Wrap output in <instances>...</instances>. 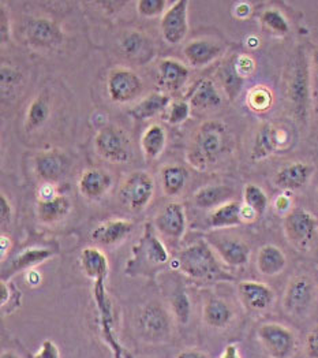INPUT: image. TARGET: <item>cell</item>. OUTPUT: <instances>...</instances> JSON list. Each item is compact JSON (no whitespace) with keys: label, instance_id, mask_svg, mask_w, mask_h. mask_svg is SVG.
<instances>
[{"label":"cell","instance_id":"cell-6","mask_svg":"<svg viewBox=\"0 0 318 358\" xmlns=\"http://www.w3.org/2000/svg\"><path fill=\"white\" fill-rule=\"evenodd\" d=\"M94 150L111 164H126L133 156L131 138L117 124H106L94 136Z\"/></svg>","mask_w":318,"mask_h":358},{"label":"cell","instance_id":"cell-25","mask_svg":"<svg viewBox=\"0 0 318 358\" xmlns=\"http://www.w3.org/2000/svg\"><path fill=\"white\" fill-rule=\"evenodd\" d=\"M187 101L191 110L209 111L216 110L223 104V96L213 80L203 78L194 85Z\"/></svg>","mask_w":318,"mask_h":358},{"label":"cell","instance_id":"cell-57","mask_svg":"<svg viewBox=\"0 0 318 358\" xmlns=\"http://www.w3.org/2000/svg\"><path fill=\"white\" fill-rule=\"evenodd\" d=\"M27 279H28L29 285L31 283L33 286H37V285L40 283V279H41V278H40V275H38L36 271H31V269H30L29 272H28V275H27Z\"/></svg>","mask_w":318,"mask_h":358},{"label":"cell","instance_id":"cell-2","mask_svg":"<svg viewBox=\"0 0 318 358\" xmlns=\"http://www.w3.org/2000/svg\"><path fill=\"white\" fill-rule=\"evenodd\" d=\"M230 133L222 120H206L196 130L186 153L187 163L197 171H205L226 153Z\"/></svg>","mask_w":318,"mask_h":358},{"label":"cell","instance_id":"cell-45","mask_svg":"<svg viewBox=\"0 0 318 358\" xmlns=\"http://www.w3.org/2000/svg\"><path fill=\"white\" fill-rule=\"evenodd\" d=\"M11 40V21L10 11L6 8V4L0 3V41L1 45H6Z\"/></svg>","mask_w":318,"mask_h":358},{"label":"cell","instance_id":"cell-39","mask_svg":"<svg viewBox=\"0 0 318 358\" xmlns=\"http://www.w3.org/2000/svg\"><path fill=\"white\" fill-rule=\"evenodd\" d=\"M24 76L22 73L10 64H1L0 69V90H1V96L3 99L11 96L15 90L20 88L22 84Z\"/></svg>","mask_w":318,"mask_h":358},{"label":"cell","instance_id":"cell-47","mask_svg":"<svg viewBox=\"0 0 318 358\" xmlns=\"http://www.w3.org/2000/svg\"><path fill=\"white\" fill-rule=\"evenodd\" d=\"M11 220H13V206H11L10 200L7 199V196L1 192V194H0V224H1L3 230L10 226Z\"/></svg>","mask_w":318,"mask_h":358},{"label":"cell","instance_id":"cell-51","mask_svg":"<svg viewBox=\"0 0 318 358\" xmlns=\"http://www.w3.org/2000/svg\"><path fill=\"white\" fill-rule=\"evenodd\" d=\"M233 13H235V17H236V18L245 20V18H247V17L250 15L252 7H250V4L246 3V1H239V3L235 4Z\"/></svg>","mask_w":318,"mask_h":358},{"label":"cell","instance_id":"cell-49","mask_svg":"<svg viewBox=\"0 0 318 358\" xmlns=\"http://www.w3.org/2000/svg\"><path fill=\"white\" fill-rule=\"evenodd\" d=\"M33 358H60L58 346L52 341L47 339L43 342L40 350Z\"/></svg>","mask_w":318,"mask_h":358},{"label":"cell","instance_id":"cell-21","mask_svg":"<svg viewBox=\"0 0 318 358\" xmlns=\"http://www.w3.org/2000/svg\"><path fill=\"white\" fill-rule=\"evenodd\" d=\"M224 54L222 43L210 38H196L183 47V57L194 69H203Z\"/></svg>","mask_w":318,"mask_h":358},{"label":"cell","instance_id":"cell-19","mask_svg":"<svg viewBox=\"0 0 318 358\" xmlns=\"http://www.w3.org/2000/svg\"><path fill=\"white\" fill-rule=\"evenodd\" d=\"M134 223L129 219H111L96 226L90 239L103 248H113L129 238L134 231Z\"/></svg>","mask_w":318,"mask_h":358},{"label":"cell","instance_id":"cell-60","mask_svg":"<svg viewBox=\"0 0 318 358\" xmlns=\"http://www.w3.org/2000/svg\"><path fill=\"white\" fill-rule=\"evenodd\" d=\"M316 199H317V203H318V189H317V192H316Z\"/></svg>","mask_w":318,"mask_h":358},{"label":"cell","instance_id":"cell-11","mask_svg":"<svg viewBox=\"0 0 318 358\" xmlns=\"http://www.w3.org/2000/svg\"><path fill=\"white\" fill-rule=\"evenodd\" d=\"M143 78L131 69L117 67L110 71L107 78V93L116 104H129L141 97L144 92Z\"/></svg>","mask_w":318,"mask_h":358},{"label":"cell","instance_id":"cell-35","mask_svg":"<svg viewBox=\"0 0 318 358\" xmlns=\"http://www.w3.org/2000/svg\"><path fill=\"white\" fill-rule=\"evenodd\" d=\"M208 223L213 230H227L242 224V204L231 200L209 213Z\"/></svg>","mask_w":318,"mask_h":358},{"label":"cell","instance_id":"cell-32","mask_svg":"<svg viewBox=\"0 0 318 358\" xmlns=\"http://www.w3.org/2000/svg\"><path fill=\"white\" fill-rule=\"evenodd\" d=\"M233 189L229 185H206L198 189L193 196V203L197 208L216 209L231 201Z\"/></svg>","mask_w":318,"mask_h":358},{"label":"cell","instance_id":"cell-13","mask_svg":"<svg viewBox=\"0 0 318 358\" xmlns=\"http://www.w3.org/2000/svg\"><path fill=\"white\" fill-rule=\"evenodd\" d=\"M24 33L30 47L40 51H54L64 43L63 28L57 21L45 17L30 18Z\"/></svg>","mask_w":318,"mask_h":358},{"label":"cell","instance_id":"cell-43","mask_svg":"<svg viewBox=\"0 0 318 358\" xmlns=\"http://www.w3.org/2000/svg\"><path fill=\"white\" fill-rule=\"evenodd\" d=\"M168 1L166 0H138L136 3L137 11L144 18H156L163 17L167 11Z\"/></svg>","mask_w":318,"mask_h":358},{"label":"cell","instance_id":"cell-52","mask_svg":"<svg viewBox=\"0 0 318 358\" xmlns=\"http://www.w3.org/2000/svg\"><path fill=\"white\" fill-rule=\"evenodd\" d=\"M96 4L100 7H104V8H110L108 14H115L127 4V1H97Z\"/></svg>","mask_w":318,"mask_h":358},{"label":"cell","instance_id":"cell-31","mask_svg":"<svg viewBox=\"0 0 318 358\" xmlns=\"http://www.w3.org/2000/svg\"><path fill=\"white\" fill-rule=\"evenodd\" d=\"M257 269L263 276H277L287 267L286 253L276 245H263L257 253Z\"/></svg>","mask_w":318,"mask_h":358},{"label":"cell","instance_id":"cell-55","mask_svg":"<svg viewBox=\"0 0 318 358\" xmlns=\"http://www.w3.org/2000/svg\"><path fill=\"white\" fill-rule=\"evenodd\" d=\"M10 248H11L10 238L6 237L4 234H1V237H0V255H1V260H4L6 253L10 250Z\"/></svg>","mask_w":318,"mask_h":358},{"label":"cell","instance_id":"cell-46","mask_svg":"<svg viewBox=\"0 0 318 358\" xmlns=\"http://www.w3.org/2000/svg\"><path fill=\"white\" fill-rule=\"evenodd\" d=\"M254 67H256L254 60L247 55H240V57L235 58V69L242 78L252 76L254 71Z\"/></svg>","mask_w":318,"mask_h":358},{"label":"cell","instance_id":"cell-12","mask_svg":"<svg viewBox=\"0 0 318 358\" xmlns=\"http://www.w3.org/2000/svg\"><path fill=\"white\" fill-rule=\"evenodd\" d=\"M205 239L226 266L239 268L249 263L252 250L245 239L229 233H213Z\"/></svg>","mask_w":318,"mask_h":358},{"label":"cell","instance_id":"cell-56","mask_svg":"<svg viewBox=\"0 0 318 358\" xmlns=\"http://www.w3.org/2000/svg\"><path fill=\"white\" fill-rule=\"evenodd\" d=\"M220 358H240V353H239V349L235 346V345H230L224 349L223 355Z\"/></svg>","mask_w":318,"mask_h":358},{"label":"cell","instance_id":"cell-40","mask_svg":"<svg viewBox=\"0 0 318 358\" xmlns=\"http://www.w3.org/2000/svg\"><path fill=\"white\" fill-rule=\"evenodd\" d=\"M261 24L275 34L284 36L289 31V24L287 18L277 8H266L261 14Z\"/></svg>","mask_w":318,"mask_h":358},{"label":"cell","instance_id":"cell-14","mask_svg":"<svg viewBox=\"0 0 318 358\" xmlns=\"http://www.w3.org/2000/svg\"><path fill=\"white\" fill-rule=\"evenodd\" d=\"M70 159L58 150H43L33 159V171L44 185H57L67 176Z\"/></svg>","mask_w":318,"mask_h":358},{"label":"cell","instance_id":"cell-26","mask_svg":"<svg viewBox=\"0 0 318 358\" xmlns=\"http://www.w3.org/2000/svg\"><path fill=\"white\" fill-rule=\"evenodd\" d=\"M71 200L64 194H54L45 199H38L36 206L37 219L43 224H55L62 222L71 212Z\"/></svg>","mask_w":318,"mask_h":358},{"label":"cell","instance_id":"cell-48","mask_svg":"<svg viewBox=\"0 0 318 358\" xmlns=\"http://www.w3.org/2000/svg\"><path fill=\"white\" fill-rule=\"evenodd\" d=\"M305 353L308 358H318V324L306 336Z\"/></svg>","mask_w":318,"mask_h":358},{"label":"cell","instance_id":"cell-16","mask_svg":"<svg viewBox=\"0 0 318 358\" xmlns=\"http://www.w3.org/2000/svg\"><path fill=\"white\" fill-rule=\"evenodd\" d=\"M152 224L161 237L180 241L185 237L187 229L186 210L183 204L178 201L167 203L156 213Z\"/></svg>","mask_w":318,"mask_h":358},{"label":"cell","instance_id":"cell-41","mask_svg":"<svg viewBox=\"0 0 318 358\" xmlns=\"http://www.w3.org/2000/svg\"><path fill=\"white\" fill-rule=\"evenodd\" d=\"M220 80H222V85L224 90L227 92V94L233 99L239 90H242V84H243V78L238 74L236 69H235V58L230 60L222 70H220Z\"/></svg>","mask_w":318,"mask_h":358},{"label":"cell","instance_id":"cell-53","mask_svg":"<svg viewBox=\"0 0 318 358\" xmlns=\"http://www.w3.org/2000/svg\"><path fill=\"white\" fill-rule=\"evenodd\" d=\"M0 293H1V299H0V305L1 308H4L8 301L11 299V289H10V285L6 282V280H1V285H0Z\"/></svg>","mask_w":318,"mask_h":358},{"label":"cell","instance_id":"cell-10","mask_svg":"<svg viewBox=\"0 0 318 358\" xmlns=\"http://www.w3.org/2000/svg\"><path fill=\"white\" fill-rule=\"evenodd\" d=\"M257 336L262 349L270 358H291L298 348V338L292 329L279 323L260 326Z\"/></svg>","mask_w":318,"mask_h":358},{"label":"cell","instance_id":"cell-42","mask_svg":"<svg viewBox=\"0 0 318 358\" xmlns=\"http://www.w3.org/2000/svg\"><path fill=\"white\" fill-rule=\"evenodd\" d=\"M273 103L272 92L265 87H256L247 93V106L254 113H266Z\"/></svg>","mask_w":318,"mask_h":358},{"label":"cell","instance_id":"cell-22","mask_svg":"<svg viewBox=\"0 0 318 358\" xmlns=\"http://www.w3.org/2000/svg\"><path fill=\"white\" fill-rule=\"evenodd\" d=\"M190 77L189 67L173 58H164L160 60L156 70L157 85L161 88V92L176 93L182 90Z\"/></svg>","mask_w":318,"mask_h":358},{"label":"cell","instance_id":"cell-37","mask_svg":"<svg viewBox=\"0 0 318 358\" xmlns=\"http://www.w3.org/2000/svg\"><path fill=\"white\" fill-rule=\"evenodd\" d=\"M170 310L175 320L180 324H187L191 315V303L183 287H176L170 297Z\"/></svg>","mask_w":318,"mask_h":358},{"label":"cell","instance_id":"cell-17","mask_svg":"<svg viewBox=\"0 0 318 358\" xmlns=\"http://www.w3.org/2000/svg\"><path fill=\"white\" fill-rule=\"evenodd\" d=\"M289 141V134L284 129H280L272 123H263L256 133L250 159L254 163L266 160L273 153L282 150L284 143Z\"/></svg>","mask_w":318,"mask_h":358},{"label":"cell","instance_id":"cell-50","mask_svg":"<svg viewBox=\"0 0 318 358\" xmlns=\"http://www.w3.org/2000/svg\"><path fill=\"white\" fill-rule=\"evenodd\" d=\"M275 209L282 215H287L289 210H291V199H289V196H286V194H282V196H279L277 199H276V201H275Z\"/></svg>","mask_w":318,"mask_h":358},{"label":"cell","instance_id":"cell-34","mask_svg":"<svg viewBox=\"0 0 318 358\" xmlns=\"http://www.w3.org/2000/svg\"><path fill=\"white\" fill-rule=\"evenodd\" d=\"M140 144L146 162H153L159 159L167 145L166 129L159 123L147 126L141 136Z\"/></svg>","mask_w":318,"mask_h":358},{"label":"cell","instance_id":"cell-44","mask_svg":"<svg viewBox=\"0 0 318 358\" xmlns=\"http://www.w3.org/2000/svg\"><path fill=\"white\" fill-rule=\"evenodd\" d=\"M191 115V107L187 100H176L168 107L167 122L171 126H179L185 123Z\"/></svg>","mask_w":318,"mask_h":358},{"label":"cell","instance_id":"cell-5","mask_svg":"<svg viewBox=\"0 0 318 358\" xmlns=\"http://www.w3.org/2000/svg\"><path fill=\"white\" fill-rule=\"evenodd\" d=\"M174 316L163 303L150 301L140 309L137 316L138 336L147 343L168 342L174 332Z\"/></svg>","mask_w":318,"mask_h":358},{"label":"cell","instance_id":"cell-23","mask_svg":"<svg viewBox=\"0 0 318 358\" xmlns=\"http://www.w3.org/2000/svg\"><path fill=\"white\" fill-rule=\"evenodd\" d=\"M315 167L306 162H292L282 167L273 177L276 187L284 192H295L303 189L313 177Z\"/></svg>","mask_w":318,"mask_h":358},{"label":"cell","instance_id":"cell-30","mask_svg":"<svg viewBox=\"0 0 318 358\" xmlns=\"http://www.w3.org/2000/svg\"><path fill=\"white\" fill-rule=\"evenodd\" d=\"M171 97L168 93L164 92H152L144 99H141L130 111L129 115L134 120L144 122L152 120L161 114L163 111L168 110L171 106Z\"/></svg>","mask_w":318,"mask_h":358},{"label":"cell","instance_id":"cell-18","mask_svg":"<svg viewBox=\"0 0 318 358\" xmlns=\"http://www.w3.org/2000/svg\"><path fill=\"white\" fill-rule=\"evenodd\" d=\"M238 296L242 305L252 313H262L272 308L276 294L265 283L243 280L238 285Z\"/></svg>","mask_w":318,"mask_h":358},{"label":"cell","instance_id":"cell-8","mask_svg":"<svg viewBox=\"0 0 318 358\" xmlns=\"http://www.w3.org/2000/svg\"><path fill=\"white\" fill-rule=\"evenodd\" d=\"M284 236L298 252H309L317 237V217L308 209L292 208L283 220Z\"/></svg>","mask_w":318,"mask_h":358},{"label":"cell","instance_id":"cell-7","mask_svg":"<svg viewBox=\"0 0 318 358\" xmlns=\"http://www.w3.org/2000/svg\"><path fill=\"white\" fill-rule=\"evenodd\" d=\"M317 299V286L308 273H299L289 279L283 294V309L292 317H308Z\"/></svg>","mask_w":318,"mask_h":358},{"label":"cell","instance_id":"cell-36","mask_svg":"<svg viewBox=\"0 0 318 358\" xmlns=\"http://www.w3.org/2000/svg\"><path fill=\"white\" fill-rule=\"evenodd\" d=\"M160 178L163 193L167 197H176L182 193L189 180V171L180 164H170L161 169Z\"/></svg>","mask_w":318,"mask_h":358},{"label":"cell","instance_id":"cell-3","mask_svg":"<svg viewBox=\"0 0 318 358\" xmlns=\"http://www.w3.org/2000/svg\"><path fill=\"white\" fill-rule=\"evenodd\" d=\"M170 263V253L159 238L153 224L146 223L144 234L140 242L133 248V257L127 263V275H143L156 272Z\"/></svg>","mask_w":318,"mask_h":358},{"label":"cell","instance_id":"cell-15","mask_svg":"<svg viewBox=\"0 0 318 358\" xmlns=\"http://www.w3.org/2000/svg\"><path fill=\"white\" fill-rule=\"evenodd\" d=\"M189 1H174L160 21V30L164 41L170 45H178L183 43L189 33Z\"/></svg>","mask_w":318,"mask_h":358},{"label":"cell","instance_id":"cell-38","mask_svg":"<svg viewBox=\"0 0 318 358\" xmlns=\"http://www.w3.org/2000/svg\"><path fill=\"white\" fill-rule=\"evenodd\" d=\"M243 204L254 210L256 215L261 217L269 206V199L266 193L256 183H247L243 187Z\"/></svg>","mask_w":318,"mask_h":358},{"label":"cell","instance_id":"cell-9","mask_svg":"<svg viewBox=\"0 0 318 358\" xmlns=\"http://www.w3.org/2000/svg\"><path fill=\"white\" fill-rule=\"evenodd\" d=\"M154 187L156 185L153 177L146 171L137 170L130 173L122 182L117 196L126 208L138 213L147 208L152 203Z\"/></svg>","mask_w":318,"mask_h":358},{"label":"cell","instance_id":"cell-1","mask_svg":"<svg viewBox=\"0 0 318 358\" xmlns=\"http://www.w3.org/2000/svg\"><path fill=\"white\" fill-rule=\"evenodd\" d=\"M171 267L189 279L205 285L233 279L223 268L220 259L206 239H198L180 250L171 262Z\"/></svg>","mask_w":318,"mask_h":358},{"label":"cell","instance_id":"cell-58","mask_svg":"<svg viewBox=\"0 0 318 358\" xmlns=\"http://www.w3.org/2000/svg\"><path fill=\"white\" fill-rule=\"evenodd\" d=\"M0 358H21L17 353H14V352H11V350H6V352H3L1 353V357Z\"/></svg>","mask_w":318,"mask_h":358},{"label":"cell","instance_id":"cell-29","mask_svg":"<svg viewBox=\"0 0 318 358\" xmlns=\"http://www.w3.org/2000/svg\"><path fill=\"white\" fill-rule=\"evenodd\" d=\"M80 264L84 273L94 283H106L110 272V266L106 253L100 248H85L80 255Z\"/></svg>","mask_w":318,"mask_h":358},{"label":"cell","instance_id":"cell-27","mask_svg":"<svg viewBox=\"0 0 318 358\" xmlns=\"http://www.w3.org/2000/svg\"><path fill=\"white\" fill-rule=\"evenodd\" d=\"M54 257V252L47 248H29L18 253L7 267H3L1 272V280L10 279L13 275L18 273L20 271L31 269L38 264L45 263Z\"/></svg>","mask_w":318,"mask_h":358},{"label":"cell","instance_id":"cell-33","mask_svg":"<svg viewBox=\"0 0 318 358\" xmlns=\"http://www.w3.org/2000/svg\"><path fill=\"white\" fill-rule=\"evenodd\" d=\"M203 320L210 329H227L233 320L231 305L227 301L217 297L208 299L203 305Z\"/></svg>","mask_w":318,"mask_h":358},{"label":"cell","instance_id":"cell-20","mask_svg":"<svg viewBox=\"0 0 318 358\" xmlns=\"http://www.w3.org/2000/svg\"><path fill=\"white\" fill-rule=\"evenodd\" d=\"M119 47L123 55L140 66L150 62L154 55L153 41L141 30H127L119 38Z\"/></svg>","mask_w":318,"mask_h":358},{"label":"cell","instance_id":"cell-4","mask_svg":"<svg viewBox=\"0 0 318 358\" xmlns=\"http://www.w3.org/2000/svg\"><path fill=\"white\" fill-rule=\"evenodd\" d=\"M287 96L295 117L301 122H306L310 110V64L303 48L296 51L292 60Z\"/></svg>","mask_w":318,"mask_h":358},{"label":"cell","instance_id":"cell-54","mask_svg":"<svg viewBox=\"0 0 318 358\" xmlns=\"http://www.w3.org/2000/svg\"><path fill=\"white\" fill-rule=\"evenodd\" d=\"M176 358H208V355H205L203 352L197 349H190V350L182 352Z\"/></svg>","mask_w":318,"mask_h":358},{"label":"cell","instance_id":"cell-24","mask_svg":"<svg viewBox=\"0 0 318 358\" xmlns=\"http://www.w3.org/2000/svg\"><path fill=\"white\" fill-rule=\"evenodd\" d=\"M114 185L111 174L101 169H89L78 179L80 193L90 201L104 199Z\"/></svg>","mask_w":318,"mask_h":358},{"label":"cell","instance_id":"cell-28","mask_svg":"<svg viewBox=\"0 0 318 358\" xmlns=\"http://www.w3.org/2000/svg\"><path fill=\"white\" fill-rule=\"evenodd\" d=\"M52 114L51 96L47 90L40 92L28 106L27 115L24 120V127L27 133H36L45 126Z\"/></svg>","mask_w":318,"mask_h":358},{"label":"cell","instance_id":"cell-59","mask_svg":"<svg viewBox=\"0 0 318 358\" xmlns=\"http://www.w3.org/2000/svg\"><path fill=\"white\" fill-rule=\"evenodd\" d=\"M313 66H315L316 74L318 76V50H316V51L313 52Z\"/></svg>","mask_w":318,"mask_h":358}]
</instances>
